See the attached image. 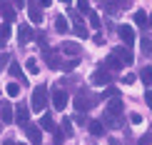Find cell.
I'll return each instance as SVG.
<instances>
[{
  "instance_id": "1",
  "label": "cell",
  "mask_w": 152,
  "mask_h": 145,
  "mask_svg": "<svg viewBox=\"0 0 152 145\" xmlns=\"http://www.w3.org/2000/svg\"><path fill=\"white\" fill-rule=\"evenodd\" d=\"M30 105H33V110H35V113H40V110H45V108H48V88H45V85H37L35 90H33Z\"/></svg>"
},
{
  "instance_id": "2",
  "label": "cell",
  "mask_w": 152,
  "mask_h": 145,
  "mask_svg": "<svg viewBox=\"0 0 152 145\" xmlns=\"http://www.w3.org/2000/svg\"><path fill=\"white\" fill-rule=\"evenodd\" d=\"M90 80H92V85H110L112 83V73L107 70V68H97V70H95L92 75H90Z\"/></svg>"
},
{
  "instance_id": "3",
  "label": "cell",
  "mask_w": 152,
  "mask_h": 145,
  "mask_svg": "<svg viewBox=\"0 0 152 145\" xmlns=\"http://www.w3.org/2000/svg\"><path fill=\"white\" fill-rule=\"evenodd\" d=\"M117 35L122 38V43H125V48H132L135 45V30H132V25H117Z\"/></svg>"
},
{
  "instance_id": "4",
  "label": "cell",
  "mask_w": 152,
  "mask_h": 145,
  "mask_svg": "<svg viewBox=\"0 0 152 145\" xmlns=\"http://www.w3.org/2000/svg\"><path fill=\"white\" fill-rule=\"evenodd\" d=\"M15 120V113H12V105L8 100H0V123H12Z\"/></svg>"
},
{
  "instance_id": "5",
  "label": "cell",
  "mask_w": 152,
  "mask_h": 145,
  "mask_svg": "<svg viewBox=\"0 0 152 145\" xmlns=\"http://www.w3.org/2000/svg\"><path fill=\"white\" fill-rule=\"evenodd\" d=\"M25 133H28V138H30V143L33 145H40L42 143V130H40V125H25Z\"/></svg>"
},
{
  "instance_id": "6",
  "label": "cell",
  "mask_w": 152,
  "mask_h": 145,
  "mask_svg": "<svg viewBox=\"0 0 152 145\" xmlns=\"http://www.w3.org/2000/svg\"><path fill=\"white\" fill-rule=\"evenodd\" d=\"M53 105H55L58 110H65V105H67V93L60 90L58 85H55V93H53Z\"/></svg>"
},
{
  "instance_id": "7",
  "label": "cell",
  "mask_w": 152,
  "mask_h": 145,
  "mask_svg": "<svg viewBox=\"0 0 152 145\" xmlns=\"http://www.w3.org/2000/svg\"><path fill=\"white\" fill-rule=\"evenodd\" d=\"M60 48H62V53H65V55H70L72 60H75V58H80V45H77V43H72V40H65Z\"/></svg>"
},
{
  "instance_id": "8",
  "label": "cell",
  "mask_w": 152,
  "mask_h": 145,
  "mask_svg": "<svg viewBox=\"0 0 152 145\" xmlns=\"http://www.w3.org/2000/svg\"><path fill=\"white\" fill-rule=\"evenodd\" d=\"M28 15H30V23H37V25L42 23V10L37 3H28Z\"/></svg>"
},
{
  "instance_id": "9",
  "label": "cell",
  "mask_w": 152,
  "mask_h": 145,
  "mask_svg": "<svg viewBox=\"0 0 152 145\" xmlns=\"http://www.w3.org/2000/svg\"><path fill=\"white\" fill-rule=\"evenodd\" d=\"M120 113H122V100H120V98H112L110 103H107V113H105V115H110L112 120H115V115H120Z\"/></svg>"
},
{
  "instance_id": "10",
  "label": "cell",
  "mask_w": 152,
  "mask_h": 145,
  "mask_svg": "<svg viewBox=\"0 0 152 145\" xmlns=\"http://www.w3.org/2000/svg\"><path fill=\"white\" fill-rule=\"evenodd\" d=\"M18 40L20 43H30L33 40V28H30V25H18Z\"/></svg>"
},
{
  "instance_id": "11",
  "label": "cell",
  "mask_w": 152,
  "mask_h": 145,
  "mask_svg": "<svg viewBox=\"0 0 152 145\" xmlns=\"http://www.w3.org/2000/svg\"><path fill=\"white\" fill-rule=\"evenodd\" d=\"M45 63H48V68H53V70H58V68L62 65V63H60V55L53 53V50H45Z\"/></svg>"
},
{
  "instance_id": "12",
  "label": "cell",
  "mask_w": 152,
  "mask_h": 145,
  "mask_svg": "<svg viewBox=\"0 0 152 145\" xmlns=\"http://www.w3.org/2000/svg\"><path fill=\"white\" fill-rule=\"evenodd\" d=\"M40 128H42V130H48V133H58V128H55L53 115H50V113H45V115L40 118Z\"/></svg>"
},
{
  "instance_id": "13",
  "label": "cell",
  "mask_w": 152,
  "mask_h": 145,
  "mask_svg": "<svg viewBox=\"0 0 152 145\" xmlns=\"http://www.w3.org/2000/svg\"><path fill=\"white\" fill-rule=\"evenodd\" d=\"M28 118H30V110L25 105H18V113H15V123L18 125H28Z\"/></svg>"
},
{
  "instance_id": "14",
  "label": "cell",
  "mask_w": 152,
  "mask_h": 145,
  "mask_svg": "<svg viewBox=\"0 0 152 145\" xmlns=\"http://www.w3.org/2000/svg\"><path fill=\"white\" fill-rule=\"evenodd\" d=\"M115 55H117V58L125 63V65H130V63H132V58H135L130 48H117V50H115Z\"/></svg>"
},
{
  "instance_id": "15",
  "label": "cell",
  "mask_w": 152,
  "mask_h": 145,
  "mask_svg": "<svg viewBox=\"0 0 152 145\" xmlns=\"http://www.w3.org/2000/svg\"><path fill=\"white\" fill-rule=\"evenodd\" d=\"M72 30H75V35H77V38H87V28H85V25H82V20H80L77 15H75V23H72Z\"/></svg>"
},
{
  "instance_id": "16",
  "label": "cell",
  "mask_w": 152,
  "mask_h": 145,
  "mask_svg": "<svg viewBox=\"0 0 152 145\" xmlns=\"http://www.w3.org/2000/svg\"><path fill=\"white\" fill-rule=\"evenodd\" d=\"M10 33H12L10 23H3V25H0V45H5V43L10 40Z\"/></svg>"
},
{
  "instance_id": "17",
  "label": "cell",
  "mask_w": 152,
  "mask_h": 145,
  "mask_svg": "<svg viewBox=\"0 0 152 145\" xmlns=\"http://www.w3.org/2000/svg\"><path fill=\"white\" fill-rule=\"evenodd\" d=\"M87 130H90V135H102L105 133V128H102L100 120H90V123H87Z\"/></svg>"
},
{
  "instance_id": "18",
  "label": "cell",
  "mask_w": 152,
  "mask_h": 145,
  "mask_svg": "<svg viewBox=\"0 0 152 145\" xmlns=\"http://www.w3.org/2000/svg\"><path fill=\"white\" fill-rule=\"evenodd\" d=\"M55 30H58V33H67V30H70V28H67V18L65 15L55 18Z\"/></svg>"
},
{
  "instance_id": "19",
  "label": "cell",
  "mask_w": 152,
  "mask_h": 145,
  "mask_svg": "<svg viewBox=\"0 0 152 145\" xmlns=\"http://www.w3.org/2000/svg\"><path fill=\"white\" fill-rule=\"evenodd\" d=\"M8 70H10V75H12V78H18L20 83H25V75H23V70H20V65H18V63H10V68H8Z\"/></svg>"
},
{
  "instance_id": "20",
  "label": "cell",
  "mask_w": 152,
  "mask_h": 145,
  "mask_svg": "<svg viewBox=\"0 0 152 145\" xmlns=\"http://www.w3.org/2000/svg\"><path fill=\"white\" fill-rule=\"evenodd\" d=\"M135 23L140 25V28H145V25H147V13H142V10H137V13H135Z\"/></svg>"
},
{
  "instance_id": "21",
  "label": "cell",
  "mask_w": 152,
  "mask_h": 145,
  "mask_svg": "<svg viewBox=\"0 0 152 145\" xmlns=\"http://www.w3.org/2000/svg\"><path fill=\"white\" fill-rule=\"evenodd\" d=\"M107 68H117V70H120V68H122V60H120V58H117V55H115V53H112V55H110V58H107Z\"/></svg>"
},
{
  "instance_id": "22",
  "label": "cell",
  "mask_w": 152,
  "mask_h": 145,
  "mask_svg": "<svg viewBox=\"0 0 152 145\" xmlns=\"http://www.w3.org/2000/svg\"><path fill=\"white\" fill-rule=\"evenodd\" d=\"M25 68H28V73H37V70H40V68H37V60L35 58H28V63H25Z\"/></svg>"
},
{
  "instance_id": "23",
  "label": "cell",
  "mask_w": 152,
  "mask_h": 145,
  "mask_svg": "<svg viewBox=\"0 0 152 145\" xmlns=\"http://www.w3.org/2000/svg\"><path fill=\"white\" fill-rule=\"evenodd\" d=\"M142 80H145L147 85H152V68H150V65L142 68Z\"/></svg>"
},
{
  "instance_id": "24",
  "label": "cell",
  "mask_w": 152,
  "mask_h": 145,
  "mask_svg": "<svg viewBox=\"0 0 152 145\" xmlns=\"http://www.w3.org/2000/svg\"><path fill=\"white\" fill-rule=\"evenodd\" d=\"M62 135H72V120H62Z\"/></svg>"
},
{
  "instance_id": "25",
  "label": "cell",
  "mask_w": 152,
  "mask_h": 145,
  "mask_svg": "<svg viewBox=\"0 0 152 145\" xmlns=\"http://www.w3.org/2000/svg\"><path fill=\"white\" fill-rule=\"evenodd\" d=\"M5 88H8V95H10V98H15L18 93H20V88H18V83H8Z\"/></svg>"
},
{
  "instance_id": "26",
  "label": "cell",
  "mask_w": 152,
  "mask_h": 145,
  "mask_svg": "<svg viewBox=\"0 0 152 145\" xmlns=\"http://www.w3.org/2000/svg\"><path fill=\"white\" fill-rule=\"evenodd\" d=\"M3 15H5V20H8V23H10V20H15V10L10 8V3H8V8H5V13H3Z\"/></svg>"
},
{
  "instance_id": "27",
  "label": "cell",
  "mask_w": 152,
  "mask_h": 145,
  "mask_svg": "<svg viewBox=\"0 0 152 145\" xmlns=\"http://www.w3.org/2000/svg\"><path fill=\"white\" fill-rule=\"evenodd\" d=\"M142 53H145V55H150V53H152V43L147 40V38H142Z\"/></svg>"
},
{
  "instance_id": "28",
  "label": "cell",
  "mask_w": 152,
  "mask_h": 145,
  "mask_svg": "<svg viewBox=\"0 0 152 145\" xmlns=\"http://www.w3.org/2000/svg\"><path fill=\"white\" fill-rule=\"evenodd\" d=\"M75 63H77V60H67V63H62V68H60V70H65V73H70L72 68H75Z\"/></svg>"
},
{
  "instance_id": "29",
  "label": "cell",
  "mask_w": 152,
  "mask_h": 145,
  "mask_svg": "<svg viewBox=\"0 0 152 145\" xmlns=\"http://www.w3.org/2000/svg\"><path fill=\"white\" fill-rule=\"evenodd\" d=\"M77 10H80V13H90V3H85V0H80V3H77Z\"/></svg>"
},
{
  "instance_id": "30",
  "label": "cell",
  "mask_w": 152,
  "mask_h": 145,
  "mask_svg": "<svg viewBox=\"0 0 152 145\" xmlns=\"http://www.w3.org/2000/svg\"><path fill=\"white\" fill-rule=\"evenodd\" d=\"M90 23H92V28H100V15L97 13H90Z\"/></svg>"
},
{
  "instance_id": "31",
  "label": "cell",
  "mask_w": 152,
  "mask_h": 145,
  "mask_svg": "<svg viewBox=\"0 0 152 145\" xmlns=\"http://www.w3.org/2000/svg\"><path fill=\"white\" fill-rule=\"evenodd\" d=\"M135 80H137L135 75H132V73H127V75H125V78H122V83H125V85H132V83H135Z\"/></svg>"
},
{
  "instance_id": "32",
  "label": "cell",
  "mask_w": 152,
  "mask_h": 145,
  "mask_svg": "<svg viewBox=\"0 0 152 145\" xmlns=\"http://www.w3.org/2000/svg\"><path fill=\"white\" fill-rule=\"evenodd\" d=\"M130 120L135 123V125H140V123H142V115H140V113H132V115H130Z\"/></svg>"
},
{
  "instance_id": "33",
  "label": "cell",
  "mask_w": 152,
  "mask_h": 145,
  "mask_svg": "<svg viewBox=\"0 0 152 145\" xmlns=\"http://www.w3.org/2000/svg\"><path fill=\"white\" fill-rule=\"evenodd\" d=\"M8 63H10V55H0V68L8 65Z\"/></svg>"
},
{
  "instance_id": "34",
  "label": "cell",
  "mask_w": 152,
  "mask_h": 145,
  "mask_svg": "<svg viewBox=\"0 0 152 145\" xmlns=\"http://www.w3.org/2000/svg\"><path fill=\"white\" fill-rule=\"evenodd\" d=\"M145 100H147V105L152 108V90H147V93H145Z\"/></svg>"
},
{
  "instance_id": "35",
  "label": "cell",
  "mask_w": 152,
  "mask_h": 145,
  "mask_svg": "<svg viewBox=\"0 0 152 145\" xmlns=\"http://www.w3.org/2000/svg\"><path fill=\"white\" fill-rule=\"evenodd\" d=\"M5 8H8V3H0V15L5 13Z\"/></svg>"
},
{
  "instance_id": "36",
  "label": "cell",
  "mask_w": 152,
  "mask_h": 145,
  "mask_svg": "<svg viewBox=\"0 0 152 145\" xmlns=\"http://www.w3.org/2000/svg\"><path fill=\"white\" fill-rule=\"evenodd\" d=\"M110 145H120V143H117V140H115V138H110Z\"/></svg>"
},
{
  "instance_id": "37",
  "label": "cell",
  "mask_w": 152,
  "mask_h": 145,
  "mask_svg": "<svg viewBox=\"0 0 152 145\" xmlns=\"http://www.w3.org/2000/svg\"><path fill=\"white\" fill-rule=\"evenodd\" d=\"M3 145H15V143H12V140H5V143H3Z\"/></svg>"
},
{
  "instance_id": "38",
  "label": "cell",
  "mask_w": 152,
  "mask_h": 145,
  "mask_svg": "<svg viewBox=\"0 0 152 145\" xmlns=\"http://www.w3.org/2000/svg\"><path fill=\"white\" fill-rule=\"evenodd\" d=\"M147 23H150V28H152V15H150V18H147Z\"/></svg>"
},
{
  "instance_id": "39",
  "label": "cell",
  "mask_w": 152,
  "mask_h": 145,
  "mask_svg": "<svg viewBox=\"0 0 152 145\" xmlns=\"http://www.w3.org/2000/svg\"><path fill=\"white\" fill-rule=\"evenodd\" d=\"M0 130H3V128H0Z\"/></svg>"
}]
</instances>
